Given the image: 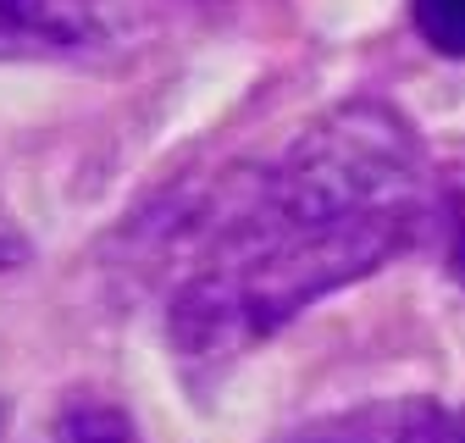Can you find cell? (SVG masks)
I'll use <instances>...</instances> for the list:
<instances>
[{"label":"cell","instance_id":"obj_1","mask_svg":"<svg viewBox=\"0 0 465 443\" xmlns=\"http://www.w3.org/2000/svg\"><path fill=\"white\" fill-rule=\"evenodd\" d=\"M432 216L438 183L416 133L377 100L338 105L216 194L166 305L172 344L194 366H227L421 244Z\"/></svg>","mask_w":465,"mask_h":443},{"label":"cell","instance_id":"obj_2","mask_svg":"<svg viewBox=\"0 0 465 443\" xmlns=\"http://www.w3.org/2000/svg\"><path fill=\"white\" fill-rule=\"evenodd\" d=\"M105 39L94 0H0V62L17 55H78Z\"/></svg>","mask_w":465,"mask_h":443},{"label":"cell","instance_id":"obj_3","mask_svg":"<svg viewBox=\"0 0 465 443\" xmlns=\"http://www.w3.org/2000/svg\"><path fill=\"white\" fill-rule=\"evenodd\" d=\"M45 443H139V432L111 405H67L45 432Z\"/></svg>","mask_w":465,"mask_h":443},{"label":"cell","instance_id":"obj_4","mask_svg":"<svg viewBox=\"0 0 465 443\" xmlns=\"http://www.w3.org/2000/svg\"><path fill=\"white\" fill-rule=\"evenodd\" d=\"M411 17L438 55H465V0H411Z\"/></svg>","mask_w":465,"mask_h":443},{"label":"cell","instance_id":"obj_5","mask_svg":"<svg viewBox=\"0 0 465 443\" xmlns=\"http://www.w3.org/2000/svg\"><path fill=\"white\" fill-rule=\"evenodd\" d=\"M454 271H460V283H465V233H460V250H454Z\"/></svg>","mask_w":465,"mask_h":443},{"label":"cell","instance_id":"obj_6","mask_svg":"<svg viewBox=\"0 0 465 443\" xmlns=\"http://www.w3.org/2000/svg\"><path fill=\"white\" fill-rule=\"evenodd\" d=\"M288 443H316V432H300V438H288Z\"/></svg>","mask_w":465,"mask_h":443},{"label":"cell","instance_id":"obj_7","mask_svg":"<svg viewBox=\"0 0 465 443\" xmlns=\"http://www.w3.org/2000/svg\"><path fill=\"white\" fill-rule=\"evenodd\" d=\"M454 432H460V443H465V421H454Z\"/></svg>","mask_w":465,"mask_h":443}]
</instances>
